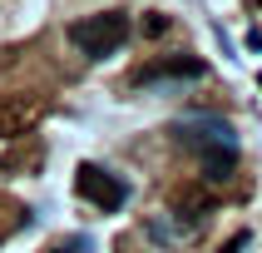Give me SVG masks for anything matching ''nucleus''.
Instances as JSON below:
<instances>
[{
	"label": "nucleus",
	"instance_id": "obj_1",
	"mask_svg": "<svg viewBox=\"0 0 262 253\" xmlns=\"http://www.w3.org/2000/svg\"><path fill=\"white\" fill-rule=\"evenodd\" d=\"M124 35H129V15L124 10H99V15H84V20L70 25V45L84 50L89 60H109L124 45Z\"/></svg>",
	"mask_w": 262,
	"mask_h": 253
},
{
	"label": "nucleus",
	"instance_id": "obj_2",
	"mask_svg": "<svg viewBox=\"0 0 262 253\" xmlns=\"http://www.w3.org/2000/svg\"><path fill=\"white\" fill-rule=\"evenodd\" d=\"M173 139L183 149H193L198 159L203 154H218V149H237V129L223 114H183V119H173Z\"/></svg>",
	"mask_w": 262,
	"mask_h": 253
},
{
	"label": "nucleus",
	"instance_id": "obj_3",
	"mask_svg": "<svg viewBox=\"0 0 262 253\" xmlns=\"http://www.w3.org/2000/svg\"><path fill=\"white\" fill-rule=\"evenodd\" d=\"M74 193H79L84 204H94L99 213H119V208L129 204L124 174H109L104 164H79V169H74Z\"/></svg>",
	"mask_w": 262,
	"mask_h": 253
},
{
	"label": "nucleus",
	"instance_id": "obj_4",
	"mask_svg": "<svg viewBox=\"0 0 262 253\" xmlns=\"http://www.w3.org/2000/svg\"><path fill=\"white\" fill-rule=\"evenodd\" d=\"M208 65L198 55H173V60H159V65H148V70L134 74V85H154V80H203Z\"/></svg>",
	"mask_w": 262,
	"mask_h": 253
},
{
	"label": "nucleus",
	"instance_id": "obj_5",
	"mask_svg": "<svg viewBox=\"0 0 262 253\" xmlns=\"http://www.w3.org/2000/svg\"><path fill=\"white\" fill-rule=\"evenodd\" d=\"M40 159H45V149L35 144V139H30V144H20V149H5L0 169H5V174H30V169H35Z\"/></svg>",
	"mask_w": 262,
	"mask_h": 253
},
{
	"label": "nucleus",
	"instance_id": "obj_6",
	"mask_svg": "<svg viewBox=\"0 0 262 253\" xmlns=\"http://www.w3.org/2000/svg\"><path fill=\"white\" fill-rule=\"evenodd\" d=\"M203 179H213V184H228L237 169V149H218V154H203Z\"/></svg>",
	"mask_w": 262,
	"mask_h": 253
},
{
	"label": "nucleus",
	"instance_id": "obj_7",
	"mask_svg": "<svg viewBox=\"0 0 262 253\" xmlns=\"http://www.w3.org/2000/svg\"><path fill=\"white\" fill-rule=\"evenodd\" d=\"M20 228H25V208L15 204V199H0V243L10 233H20Z\"/></svg>",
	"mask_w": 262,
	"mask_h": 253
},
{
	"label": "nucleus",
	"instance_id": "obj_8",
	"mask_svg": "<svg viewBox=\"0 0 262 253\" xmlns=\"http://www.w3.org/2000/svg\"><path fill=\"white\" fill-rule=\"evenodd\" d=\"M25 124H30V109H25V104H0V134H10V139H15Z\"/></svg>",
	"mask_w": 262,
	"mask_h": 253
},
{
	"label": "nucleus",
	"instance_id": "obj_9",
	"mask_svg": "<svg viewBox=\"0 0 262 253\" xmlns=\"http://www.w3.org/2000/svg\"><path fill=\"white\" fill-rule=\"evenodd\" d=\"M55 253H94V243H89V238L79 233V238H64V243H59Z\"/></svg>",
	"mask_w": 262,
	"mask_h": 253
},
{
	"label": "nucleus",
	"instance_id": "obj_10",
	"mask_svg": "<svg viewBox=\"0 0 262 253\" xmlns=\"http://www.w3.org/2000/svg\"><path fill=\"white\" fill-rule=\"evenodd\" d=\"M144 30H148V35H163V30H168V15H148Z\"/></svg>",
	"mask_w": 262,
	"mask_h": 253
},
{
	"label": "nucleus",
	"instance_id": "obj_11",
	"mask_svg": "<svg viewBox=\"0 0 262 253\" xmlns=\"http://www.w3.org/2000/svg\"><path fill=\"white\" fill-rule=\"evenodd\" d=\"M243 248H248V233H233V238H228V248H223V253H243Z\"/></svg>",
	"mask_w": 262,
	"mask_h": 253
},
{
	"label": "nucleus",
	"instance_id": "obj_12",
	"mask_svg": "<svg viewBox=\"0 0 262 253\" xmlns=\"http://www.w3.org/2000/svg\"><path fill=\"white\" fill-rule=\"evenodd\" d=\"M257 85H262V74H257Z\"/></svg>",
	"mask_w": 262,
	"mask_h": 253
}]
</instances>
